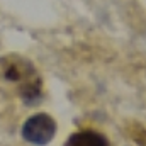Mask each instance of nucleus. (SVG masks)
<instances>
[{
    "mask_svg": "<svg viewBox=\"0 0 146 146\" xmlns=\"http://www.w3.org/2000/svg\"><path fill=\"white\" fill-rule=\"evenodd\" d=\"M56 134V122L49 114L39 112L31 115L22 126V138L36 146H44L53 141Z\"/></svg>",
    "mask_w": 146,
    "mask_h": 146,
    "instance_id": "1",
    "label": "nucleus"
},
{
    "mask_svg": "<svg viewBox=\"0 0 146 146\" xmlns=\"http://www.w3.org/2000/svg\"><path fill=\"white\" fill-rule=\"evenodd\" d=\"M65 146H112L107 136H104L99 131L94 129H82L78 133L72 134Z\"/></svg>",
    "mask_w": 146,
    "mask_h": 146,
    "instance_id": "2",
    "label": "nucleus"
},
{
    "mask_svg": "<svg viewBox=\"0 0 146 146\" xmlns=\"http://www.w3.org/2000/svg\"><path fill=\"white\" fill-rule=\"evenodd\" d=\"M129 138L136 143L138 146H146V127H143L141 124H131L129 127Z\"/></svg>",
    "mask_w": 146,
    "mask_h": 146,
    "instance_id": "3",
    "label": "nucleus"
}]
</instances>
